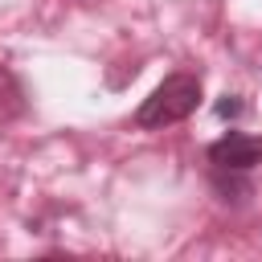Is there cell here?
<instances>
[{"mask_svg": "<svg viewBox=\"0 0 262 262\" xmlns=\"http://www.w3.org/2000/svg\"><path fill=\"white\" fill-rule=\"evenodd\" d=\"M196 102H201V78H192V74H172V78H164V82L143 98V106L135 111V127H143V131L172 127V123L188 119V115L196 111Z\"/></svg>", "mask_w": 262, "mask_h": 262, "instance_id": "6da1fadb", "label": "cell"}, {"mask_svg": "<svg viewBox=\"0 0 262 262\" xmlns=\"http://www.w3.org/2000/svg\"><path fill=\"white\" fill-rule=\"evenodd\" d=\"M209 160L217 164V172H250L254 164H262V139L242 135V131H225L209 147Z\"/></svg>", "mask_w": 262, "mask_h": 262, "instance_id": "7a4b0ae2", "label": "cell"}, {"mask_svg": "<svg viewBox=\"0 0 262 262\" xmlns=\"http://www.w3.org/2000/svg\"><path fill=\"white\" fill-rule=\"evenodd\" d=\"M237 111H242V102H237V98H233V94H225V98H221V102H217V115H221V119H233V115H237Z\"/></svg>", "mask_w": 262, "mask_h": 262, "instance_id": "3957f363", "label": "cell"}]
</instances>
